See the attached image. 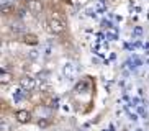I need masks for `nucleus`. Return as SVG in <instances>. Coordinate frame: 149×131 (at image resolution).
<instances>
[{"label":"nucleus","instance_id":"1","mask_svg":"<svg viewBox=\"0 0 149 131\" xmlns=\"http://www.w3.org/2000/svg\"><path fill=\"white\" fill-rule=\"evenodd\" d=\"M46 28L51 35H64L67 30V25L64 22V18L59 15V12H49L46 15Z\"/></svg>","mask_w":149,"mask_h":131},{"label":"nucleus","instance_id":"2","mask_svg":"<svg viewBox=\"0 0 149 131\" xmlns=\"http://www.w3.org/2000/svg\"><path fill=\"white\" fill-rule=\"evenodd\" d=\"M18 84H20V87L25 92H33V90L38 88V85H40V84H38V79L33 74H30V72H28V74H23L22 77L18 79Z\"/></svg>","mask_w":149,"mask_h":131},{"label":"nucleus","instance_id":"3","mask_svg":"<svg viewBox=\"0 0 149 131\" xmlns=\"http://www.w3.org/2000/svg\"><path fill=\"white\" fill-rule=\"evenodd\" d=\"M31 118H33L31 111H28V110H25V108L17 110V111H15V120H17L18 123H22V125H26V123H30Z\"/></svg>","mask_w":149,"mask_h":131},{"label":"nucleus","instance_id":"4","mask_svg":"<svg viewBox=\"0 0 149 131\" xmlns=\"http://www.w3.org/2000/svg\"><path fill=\"white\" fill-rule=\"evenodd\" d=\"M26 8H28V12L38 15V13H41L44 10V2L43 0H30L26 3Z\"/></svg>","mask_w":149,"mask_h":131},{"label":"nucleus","instance_id":"5","mask_svg":"<svg viewBox=\"0 0 149 131\" xmlns=\"http://www.w3.org/2000/svg\"><path fill=\"white\" fill-rule=\"evenodd\" d=\"M22 41L25 44H28V46H36V44L40 43V38L36 35H33V33H25L22 36Z\"/></svg>","mask_w":149,"mask_h":131},{"label":"nucleus","instance_id":"6","mask_svg":"<svg viewBox=\"0 0 149 131\" xmlns=\"http://www.w3.org/2000/svg\"><path fill=\"white\" fill-rule=\"evenodd\" d=\"M17 12V7L13 3H3L2 5V15L3 17H10V15H15Z\"/></svg>","mask_w":149,"mask_h":131},{"label":"nucleus","instance_id":"7","mask_svg":"<svg viewBox=\"0 0 149 131\" xmlns=\"http://www.w3.org/2000/svg\"><path fill=\"white\" fill-rule=\"evenodd\" d=\"M13 79L15 77L10 70H2V74H0V82H2V85H8Z\"/></svg>","mask_w":149,"mask_h":131},{"label":"nucleus","instance_id":"8","mask_svg":"<svg viewBox=\"0 0 149 131\" xmlns=\"http://www.w3.org/2000/svg\"><path fill=\"white\" fill-rule=\"evenodd\" d=\"M2 131H12V126H10V125L5 121V120L2 121Z\"/></svg>","mask_w":149,"mask_h":131},{"label":"nucleus","instance_id":"9","mask_svg":"<svg viewBox=\"0 0 149 131\" xmlns=\"http://www.w3.org/2000/svg\"><path fill=\"white\" fill-rule=\"evenodd\" d=\"M22 2H25V3H28V2H30V0H22Z\"/></svg>","mask_w":149,"mask_h":131},{"label":"nucleus","instance_id":"10","mask_svg":"<svg viewBox=\"0 0 149 131\" xmlns=\"http://www.w3.org/2000/svg\"><path fill=\"white\" fill-rule=\"evenodd\" d=\"M67 131H70V130H67Z\"/></svg>","mask_w":149,"mask_h":131}]
</instances>
